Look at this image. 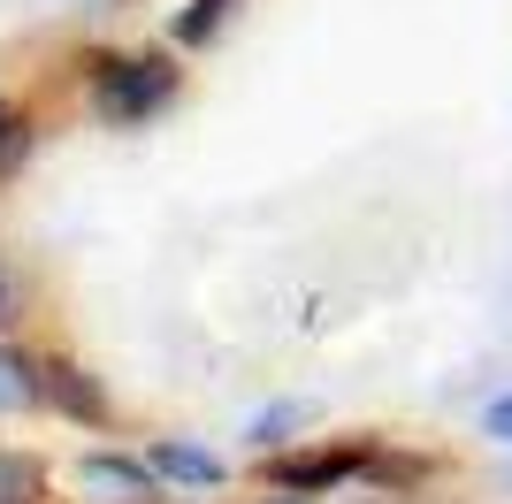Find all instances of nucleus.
Returning a JSON list of instances; mask_svg holds the SVG:
<instances>
[{"label":"nucleus","instance_id":"20e7f679","mask_svg":"<svg viewBox=\"0 0 512 504\" xmlns=\"http://www.w3.org/2000/svg\"><path fill=\"white\" fill-rule=\"evenodd\" d=\"M46 413L77 420V428H107V420H115V405H107L100 375H85L77 359H46Z\"/></svg>","mask_w":512,"mask_h":504},{"label":"nucleus","instance_id":"ddd939ff","mask_svg":"<svg viewBox=\"0 0 512 504\" xmlns=\"http://www.w3.org/2000/svg\"><path fill=\"white\" fill-rule=\"evenodd\" d=\"M268 504H314V497H291V489H276V497H268Z\"/></svg>","mask_w":512,"mask_h":504},{"label":"nucleus","instance_id":"423d86ee","mask_svg":"<svg viewBox=\"0 0 512 504\" xmlns=\"http://www.w3.org/2000/svg\"><path fill=\"white\" fill-rule=\"evenodd\" d=\"M0 413H46V359L0 344Z\"/></svg>","mask_w":512,"mask_h":504},{"label":"nucleus","instance_id":"9d476101","mask_svg":"<svg viewBox=\"0 0 512 504\" xmlns=\"http://www.w3.org/2000/svg\"><path fill=\"white\" fill-rule=\"evenodd\" d=\"M23 153H31V123H23L16 107L0 100V168H16V161H23Z\"/></svg>","mask_w":512,"mask_h":504},{"label":"nucleus","instance_id":"9b49d317","mask_svg":"<svg viewBox=\"0 0 512 504\" xmlns=\"http://www.w3.org/2000/svg\"><path fill=\"white\" fill-rule=\"evenodd\" d=\"M482 436H490V443H505V451H512V390H505V398H490V405H482Z\"/></svg>","mask_w":512,"mask_h":504},{"label":"nucleus","instance_id":"0eeeda50","mask_svg":"<svg viewBox=\"0 0 512 504\" xmlns=\"http://www.w3.org/2000/svg\"><path fill=\"white\" fill-rule=\"evenodd\" d=\"M306 420H314V405L306 398H283V405H260L253 420H245V443H253V451H283V443L299 436Z\"/></svg>","mask_w":512,"mask_h":504},{"label":"nucleus","instance_id":"f257e3e1","mask_svg":"<svg viewBox=\"0 0 512 504\" xmlns=\"http://www.w3.org/2000/svg\"><path fill=\"white\" fill-rule=\"evenodd\" d=\"M176 84H184V69H176L169 54H100L92 77H85V100H92L100 123L138 130L176 100Z\"/></svg>","mask_w":512,"mask_h":504},{"label":"nucleus","instance_id":"1a4fd4ad","mask_svg":"<svg viewBox=\"0 0 512 504\" xmlns=\"http://www.w3.org/2000/svg\"><path fill=\"white\" fill-rule=\"evenodd\" d=\"M222 23H230V0H192V8L169 23V39H176V46H207Z\"/></svg>","mask_w":512,"mask_h":504},{"label":"nucleus","instance_id":"f03ea898","mask_svg":"<svg viewBox=\"0 0 512 504\" xmlns=\"http://www.w3.org/2000/svg\"><path fill=\"white\" fill-rule=\"evenodd\" d=\"M367 459H375V443H314V451H276V459H268V482L291 489V497H337V489L367 482Z\"/></svg>","mask_w":512,"mask_h":504},{"label":"nucleus","instance_id":"7ed1b4c3","mask_svg":"<svg viewBox=\"0 0 512 504\" xmlns=\"http://www.w3.org/2000/svg\"><path fill=\"white\" fill-rule=\"evenodd\" d=\"M69 489L85 504H161L169 482L153 474V459H130V451H77Z\"/></svg>","mask_w":512,"mask_h":504},{"label":"nucleus","instance_id":"39448f33","mask_svg":"<svg viewBox=\"0 0 512 504\" xmlns=\"http://www.w3.org/2000/svg\"><path fill=\"white\" fill-rule=\"evenodd\" d=\"M146 459H153V474H161L169 489H192V497H207V489L230 482V466L214 459L207 443H192V436H153Z\"/></svg>","mask_w":512,"mask_h":504},{"label":"nucleus","instance_id":"4468645a","mask_svg":"<svg viewBox=\"0 0 512 504\" xmlns=\"http://www.w3.org/2000/svg\"><path fill=\"white\" fill-rule=\"evenodd\" d=\"M161 504H207V497H192V489H184V497H161Z\"/></svg>","mask_w":512,"mask_h":504},{"label":"nucleus","instance_id":"6e6552de","mask_svg":"<svg viewBox=\"0 0 512 504\" xmlns=\"http://www.w3.org/2000/svg\"><path fill=\"white\" fill-rule=\"evenodd\" d=\"M46 497V466L31 451H0V504H39Z\"/></svg>","mask_w":512,"mask_h":504},{"label":"nucleus","instance_id":"2eb2a0df","mask_svg":"<svg viewBox=\"0 0 512 504\" xmlns=\"http://www.w3.org/2000/svg\"><path fill=\"white\" fill-rule=\"evenodd\" d=\"M505 482H512V466H505Z\"/></svg>","mask_w":512,"mask_h":504},{"label":"nucleus","instance_id":"f8f14e48","mask_svg":"<svg viewBox=\"0 0 512 504\" xmlns=\"http://www.w3.org/2000/svg\"><path fill=\"white\" fill-rule=\"evenodd\" d=\"M23 321V283H16V268H0V329H16Z\"/></svg>","mask_w":512,"mask_h":504}]
</instances>
